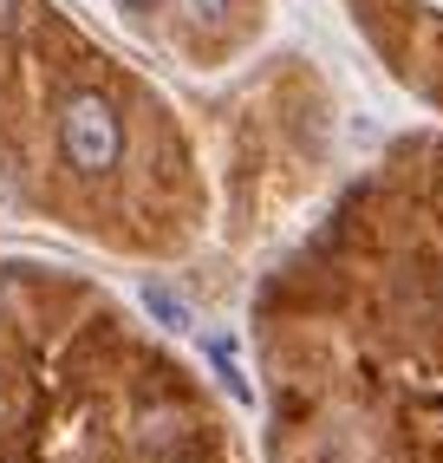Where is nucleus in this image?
I'll return each mask as SVG.
<instances>
[{"instance_id":"8","label":"nucleus","mask_w":443,"mask_h":463,"mask_svg":"<svg viewBox=\"0 0 443 463\" xmlns=\"http://www.w3.org/2000/svg\"><path fill=\"white\" fill-rule=\"evenodd\" d=\"M437 183H443V144H437Z\"/></svg>"},{"instance_id":"7","label":"nucleus","mask_w":443,"mask_h":463,"mask_svg":"<svg viewBox=\"0 0 443 463\" xmlns=\"http://www.w3.org/2000/svg\"><path fill=\"white\" fill-rule=\"evenodd\" d=\"M124 14H156V0H124Z\"/></svg>"},{"instance_id":"4","label":"nucleus","mask_w":443,"mask_h":463,"mask_svg":"<svg viewBox=\"0 0 443 463\" xmlns=\"http://www.w3.org/2000/svg\"><path fill=\"white\" fill-rule=\"evenodd\" d=\"M209 365L222 373V385H229V398H235V405H255V385L241 379V359H235V346H229L222 333H209Z\"/></svg>"},{"instance_id":"9","label":"nucleus","mask_w":443,"mask_h":463,"mask_svg":"<svg viewBox=\"0 0 443 463\" xmlns=\"http://www.w3.org/2000/svg\"><path fill=\"white\" fill-rule=\"evenodd\" d=\"M176 463H196V457H176Z\"/></svg>"},{"instance_id":"6","label":"nucleus","mask_w":443,"mask_h":463,"mask_svg":"<svg viewBox=\"0 0 443 463\" xmlns=\"http://www.w3.org/2000/svg\"><path fill=\"white\" fill-rule=\"evenodd\" d=\"M14 20H20V0H0V33H14Z\"/></svg>"},{"instance_id":"2","label":"nucleus","mask_w":443,"mask_h":463,"mask_svg":"<svg viewBox=\"0 0 443 463\" xmlns=\"http://www.w3.org/2000/svg\"><path fill=\"white\" fill-rule=\"evenodd\" d=\"M137 438H144L150 450H183V444H189V424H183V411H170V405H150V411L137 418Z\"/></svg>"},{"instance_id":"1","label":"nucleus","mask_w":443,"mask_h":463,"mask_svg":"<svg viewBox=\"0 0 443 463\" xmlns=\"http://www.w3.org/2000/svg\"><path fill=\"white\" fill-rule=\"evenodd\" d=\"M59 150L79 176H105L124 157V125L105 91H72L66 111H59Z\"/></svg>"},{"instance_id":"5","label":"nucleus","mask_w":443,"mask_h":463,"mask_svg":"<svg viewBox=\"0 0 443 463\" xmlns=\"http://www.w3.org/2000/svg\"><path fill=\"white\" fill-rule=\"evenodd\" d=\"M229 7H235V0H189L196 26H229Z\"/></svg>"},{"instance_id":"3","label":"nucleus","mask_w":443,"mask_h":463,"mask_svg":"<svg viewBox=\"0 0 443 463\" xmlns=\"http://www.w3.org/2000/svg\"><path fill=\"white\" fill-rule=\"evenodd\" d=\"M144 307H150V314L164 320L170 333H196V307H189V300H183L176 288H164V281H150V288H144Z\"/></svg>"}]
</instances>
